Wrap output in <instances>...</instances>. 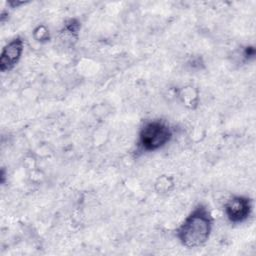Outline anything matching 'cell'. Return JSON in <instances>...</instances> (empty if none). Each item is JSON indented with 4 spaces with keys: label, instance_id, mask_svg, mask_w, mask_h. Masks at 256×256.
Returning <instances> with one entry per match:
<instances>
[{
    "label": "cell",
    "instance_id": "1",
    "mask_svg": "<svg viewBox=\"0 0 256 256\" xmlns=\"http://www.w3.org/2000/svg\"><path fill=\"white\" fill-rule=\"evenodd\" d=\"M213 221L209 207L199 203L176 229V237L180 244L186 248L203 246L211 235Z\"/></svg>",
    "mask_w": 256,
    "mask_h": 256
},
{
    "label": "cell",
    "instance_id": "2",
    "mask_svg": "<svg viewBox=\"0 0 256 256\" xmlns=\"http://www.w3.org/2000/svg\"><path fill=\"white\" fill-rule=\"evenodd\" d=\"M169 124L160 119L146 121L140 128L137 147L141 152H153L164 147L172 138Z\"/></svg>",
    "mask_w": 256,
    "mask_h": 256
},
{
    "label": "cell",
    "instance_id": "3",
    "mask_svg": "<svg viewBox=\"0 0 256 256\" xmlns=\"http://www.w3.org/2000/svg\"><path fill=\"white\" fill-rule=\"evenodd\" d=\"M252 212V200L243 195H234L224 205L227 219L234 224H239L248 219Z\"/></svg>",
    "mask_w": 256,
    "mask_h": 256
},
{
    "label": "cell",
    "instance_id": "4",
    "mask_svg": "<svg viewBox=\"0 0 256 256\" xmlns=\"http://www.w3.org/2000/svg\"><path fill=\"white\" fill-rule=\"evenodd\" d=\"M24 50V42L21 37L17 36L10 40L1 51L0 70L1 72L11 71L21 59Z\"/></svg>",
    "mask_w": 256,
    "mask_h": 256
},
{
    "label": "cell",
    "instance_id": "5",
    "mask_svg": "<svg viewBox=\"0 0 256 256\" xmlns=\"http://www.w3.org/2000/svg\"><path fill=\"white\" fill-rule=\"evenodd\" d=\"M33 37L36 41L44 43L50 40V33L44 25H39L33 31Z\"/></svg>",
    "mask_w": 256,
    "mask_h": 256
},
{
    "label": "cell",
    "instance_id": "6",
    "mask_svg": "<svg viewBox=\"0 0 256 256\" xmlns=\"http://www.w3.org/2000/svg\"><path fill=\"white\" fill-rule=\"evenodd\" d=\"M80 29V22L77 19H69L64 24L63 30L65 33L70 34L71 36H76Z\"/></svg>",
    "mask_w": 256,
    "mask_h": 256
},
{
    "label": "cell",
    "instance_id": "7",
    "mask_svg": "<svg viewBox=\"0 0 256 256\" xmlns=\"http://www.w3.org/2000/svg\"><path fill=\"white\" fill-rule=\"evenodd\" d=\"M243 55L246 59H250V58H253L254 55H255V49L254 47L252 46H247L243 52Z\"/></svg>",
    "mask_w": 256,
    "mask_h": 256
}]
</instances>
